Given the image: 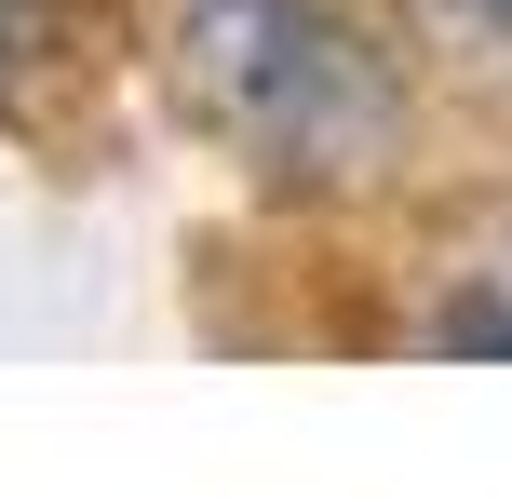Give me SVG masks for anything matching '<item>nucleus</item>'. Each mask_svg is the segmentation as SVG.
Returning <instances> with one entry per match:
<instances>
[{
    "label": "nucleus",
    "instance_id": "f257e3e1",
    "mask_svg": "<svg viewBox=\"0 0 512 499\" xmlns=\"http://www.w3.org/2000/svg\"><path fill=\"white\" fill-rule=\"evenodd\" d=\"M176 81L270 176H351L391 135V81L337 0H176Z\"/></svg>",
    "mask_w": 512,
    "mask_h": 499
},
{
    "label": "nucleus",
    "instance_id": "f03ea898",
    "mask_svg": "<svg viewBox=\"0 0 512 499\" xmlns=\"http://www.w3.org/2000/svg\"><path fill=\"white\" fill-rule=\"evenodd\" d=\"M445 351H472V365H512V270H499V284H472L459 311H445Z\"/></svg>",
    "mask_w": 512,
    "mask_h": 499
},
{
    "label": "nucleus",
    "instance_id": "7ed1b4c3",
    "mask_svg": "<svg viewBox=\"0 0 512 499\" xmlns=\"http://www.w3.org/2000/svg\"><path fill=\"white\" fill-rule=\"evenodd\" d=\"M41 54V0H0V68H27Z\"/></svg>",
    "mask_w": 512,
    "mask_h": 499
},
{
    "label": "nucleus",
    "instance_id": "20e7f679",
    "mask_svg": "<svg viewBox=\"0 0 512 499\" xmlns=\"http://www.w3.org/2000/svg\"><path fill=\"white\" fill-rule=\"evenodd\" d=\"M459 14H472V27H499V41H512V0H459Z\"/></svg>",
    "mask_w": 512,
    "mask_h": 499
}]
</instances>
